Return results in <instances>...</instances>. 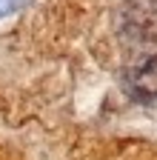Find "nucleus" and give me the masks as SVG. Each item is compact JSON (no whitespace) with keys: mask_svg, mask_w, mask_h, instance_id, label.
<instances>
[{"mask_svg":"<svg viewBox=\"0 0 157 160\" xmlns=\"http://www.w3.org/2000/svg\"><path fill=\"white\" fill-rule=\"evenodd\" d=\"M134 52L126 69L129 89L143 97L157 100V9H146V14L134 23Z\"/></svg>","mask_w":157,"mask_h":160,"instance_id":"nucleus-1","label":"nucleus"},{"mask_svg":"<svg viewBox=\"0 0 157 160\" xmlns=\"http://www.w3.org/2000/svg\"><path fill=\"white\" fill-rule=\"evenodd\" d=\"M26 3V0H0V17H6V14H12L14 9H20Z\"/></svg>","mask_w":157,"mask_h":160,"instance_id":"nucleus-2","label":"nucleus"}]
</instances>
